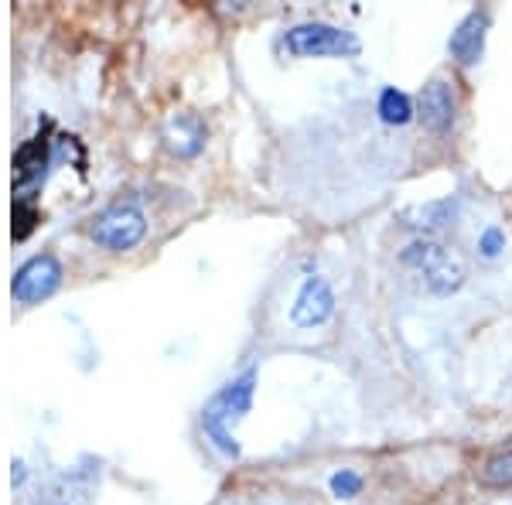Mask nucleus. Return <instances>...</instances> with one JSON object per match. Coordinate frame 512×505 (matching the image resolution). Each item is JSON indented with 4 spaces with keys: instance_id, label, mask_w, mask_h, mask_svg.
Listing matches in <instances>:
<instances>
[{
    "instance_id": "obj_1",
    "label": "nucleus",
    "mask_w": 512,
    "mask_h": 505,
    "mask_svg": "<svg viewBox=\"0 0 512 505\" xmlns=\"http://www.w3.org/2000/svg\"><path fill=\"white\" fill-rule=\"evenodd\" d=\"M253 383H256V372H243V376L233 379L226 389H219V393L212 396L209 407H205V417H202L205 434H209L212 444H216L222 454H229V458H236L239 454V444L233 437V424L236 420H243V413L250 410Z\"/></svg>"
},
{
    "instance_id": "obj_2",
    "label": "nucleus",
    "mask_w": 512,
    "mask_h": 505,
    "mask_svg": "<svg viewBox=\"0 0 512 505\" xmlns=\"http://www.w3.org/2000/svg\"><path fill=\"white\" fill-rule=\"evenodd\" d=\"M403 263L420 273L434 294H454L465 284V260L434 239H417L403 250Z\"/></svg>"
},
{
    "instance_id": "obj_3",
    "label": "nucleus",
    "mask_w": 512,
    "mask_h": 505,
    "mask_svg": "<svg viewBox=\"0 0 512 505\" xmlns=\"http://www.w3.org/2000/svg\"><path fill=\"white\" fill-rule=\"evenodd\" d=\"M287 52L301 55V59H325V55H359V38L352 31L332 28V24H297L284 38Z\"/></svg>"
},
{
    "instance_id": "obj_4",
    "label": "nucleus",
    "mask_w": 512,
    "mask_h": 505,
    "mask_svg": "<svg viewBox=\"0 0 512 505\" xmlns=\"http://www.w3.org/2000/svg\"><path fill=\"white\" fill-rule=\"evenodd\" d=\"M89 233H93L99 246H106V250H113V253H123V250H134L140 239H144L147 219L137 205H113V209H106L103 215H96Z\"/></svg>"
},
{
    "instance_id": "obj_5",
    "label": "nucleus",
    "mask_w": 512,
    "mask_h": 505,
    "mask_svg": "<svg viewBox=\"0 0 512 505\" xmlns=\"http://www.w3.org/2000/svg\"><path fill=\"white\" fill-rule=\"evenodd\" d=\"M59 280H62L59 260L45 253V256L28 260L18 273H14L11 294H14V301H21V304H38V301H45L55 287H59Z\"/></svg>"
},
{
    "instance_id": "obj_6",
    "label": "nucleus",
    "mask_w": 512,
    "mask_h": 505,
    "mask_svg": "<svg viewBox=\"0 0 512 505\" xmlns=\"http://www.w3.org/2000/svg\"><path fill=\"white\" fill-rule=\"evenodd\" d=\"M332 311H335L332 287H328L321 277H308L294 297L291 321L297 328H315V325H325V321L332 318Z\"/></svg>"
},
{
    "instance_id": "obj_7",
    "label": "nucleus",
    "mask_w": 512,
    "mask_h": 505,
    "mask_svg": "<svg viewBox=\"0 0 512 505\" xmlns=\"http://www.w3.org/2000/svg\"><path fill=\"white\" fill-rule=\"evenodd\" d=\"M417 113H420V123H424L427 130H434V134L448 130L454 120V93H451L448 82L444 79L427 82L424 93H420Z\"/></svg>"
},
{
    "instance_id": "obj_8",
    "label": "nucleus",
    "mask_w": 512,
    "mask_h": 505,
    "mask_svg": "<svg viewBox=\"0 0 512 505\" xmlns=\"http://www.w3.org/2000/svg\"><path fill=\"white\" fill-rule=\"evenodd\" d=\"M485 14H468L461 28L451 35V52L461 65H475L482 59V41H485Z\"/></svg>"
},
{
    "instance_id": "obj_9",
    "label": "nucleus",
    "mask_w": 512,
    "mask_h": 505,
    "mask_svg": "<svg viewBox=\"0 0 512 505\" xmlns=\"http://www.w3.org/2000/svg\"><path fill=\"white\" fill-rule=\"evenodd\" d=\"M482 485L489 488H509L512 485V447H506V451H495L492 458H485L482 465Z\"/></svg>"
},
{
    "instance_id": "obj_10",
    "label": "nucleus",
    "mask_w": 512,
    "mask_h": 505,
    "mask_svg": "<svg viewBox=\"0 0 512 505\" xmlns=\"http://www.w3.org/2000/svg\"><path fill=\"white\" fill-rule=\"evenodd\" d=\"M379 117L386 123H407L414 117V103L400 89H383V96H379Z\"/></svg>"
},
{
    "instance_id": "obj_11",
    "label": "nucleus",
    "mask_w": 512,
    "mask_h": 505,
    "mask_svg": "<svg viewBox=\"0 0 512 505\" xmlns=\"http://www.w3.org/2000/svg\"><path fill=\"white\" fill-rule=\"evenodd\" d=\"M45 157H48V144L38 137L21 147L18 157H14V164H18V171L24 178H31V175H38V168H45Z\"/></svg>"
},
{
    "instance_id": "obj_12",
    "label": "nucleus",
    "mask_w": 512,
    "mask_h": 505,
    "mask_svg": "<svg viewBox=\"0 0 512 505\" xmlns=\"http://www.w3.org/2000/svg\"><path fill=\"white\" fill-rule=\"evenodd\" d=\"M359 488H362V478L355 475V471H338V475H332V492L338 499H352V495H359Z\"/></svg>"
},
{
    "instance_id": "obj_13",
    "label": "nucleus",
    "mask_w": 512,
    "mask_h": 505,
    "mask_svg": "<svg viewBox=\"0 0 512 505\" xmlns=\"http://www.w3.org/2000/svg\"><path fill=\"white\" fill-rule=\"evenodd\" d=\"M502 246H506V236H502V229H485L482 239H478V250H482L485 256H499Z\"/></svg>"
},
{
    "instance_id": "obj_14",
    "label": "nucleus",
    "mask_w": 512,
    "mask_h": 505,
    "mask_svg": "<svg viewBox=\"0 0 512 505\" xmlns=\"http://www.w3.org/2000/svg\"><path fill=\"white\" fill-rule=\"evenodd\" d=\"M14 219H18V229H14V236H28L31 233V226H35V212L31 209H24V205H18V209H14Z\"/></svg>"
},
{
    "instance_id": "obj_15",
    "label": "nucleus",
    "mask_w": 512,
    "mask_h": 505,
    "mask_svg": "<svg viewBox=\"0 0 512 505\" xmlns=\"http://www.w3.org/2000/svg\"><path fill=\"white\" fill-rule=\"evenodd\" d=\"M239 505H246V502H239Z\"/></svg>"
}]
</instances>
